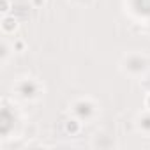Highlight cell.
<instances>
[{
	"instance_id": "4",
	"label": "cell",
	"mask_w": 150,
	"mask_h": 150,
	"mask_svg": "<svg viewBox=\"0 0 150 150\" xmlns=\"http://www.w3.org/2000/svg\"><path fill=\"white\" fill-rule=\"evenodd\" d=\"M136 127L141 134H145L146 138H150V110L145 113H139L136 117Z\"/></svg>"
},
{
	"instance_id": "3",
	"label": "cell",
	"mask_w": 150,
	"mask_h": 150,
	"mask_svg": "<svg viewBox=\"0 0 150 150\" xmlns=\"http://www.w3.org/2000/svg\"><path fill=\"white\" fill-rule=\"evenodd\" d=\"M14 90H16V96H20L25 101H35L42 94L41 83L37 80H34V78H23V80H20L16 83Z\"/></svg>"
},
{
	"instance_id": "6",
	"label": "cell",
	"mask_w": 150,
	"mask_h": 150,
	"mask_svg": "<svg viewBox=\"0 0 150 150\" xmlns=\"http://www.w3.org/2000/svg\"><path fill=\"white\" fill-rule=\"evenodd\" d=\"M71 2L78 7H90L94 4V0H71Z\"/></svg>"
},
{
	"instance_id": "1",
	"label": "cell",
	"mask_w": 150,
	"mask_h": 150,
	"mask_svg": "<svg viewBox=\"0 0 150 150\" xmlns=\"http://www.w3.org/2000/svg\"><path fill=\"white\" fill-rule=\"evenodd\" d=\"M150 67V62H148V57L141 51H131L127 55H124L122 62H120V69L124 74L131 78H141L143 74L148 71Z\"/></svg>"
},
{
	"instance_id": "2",
	"label": "cell",
	"mask_w": 150,
	"mask_h": 150,
	"mask_svg": "<svg viewBox=\"0 0 150 150\" xmlns=\"http://www.w3.org/2000/svg\"><path fill=\"white\" fill-rule=\"evenodd\" d=\"M71 111L80 122H90L97 117L99 108H97V103H94L90 97H81L71 104Z\"/></svg>"
},
{
	"instance_id": "5",
	"label": "cell",
	"mask_w": 150,
	"mask_h": 150,
	"mask_svg": "<svg viewBox=\"0 0 150 150\" xmlns=\"http://www.w3.org/2000/svg\"><path fill=\"white\" fill-rule=\"evenodd\" d=\"M11 50H14V44L11 46L7 41H2V65H6L7 64V60H9V57H11Z\"/></svg>"
}]
</instances>
